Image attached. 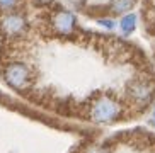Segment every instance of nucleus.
Wrapping results in <instances>:
<instances>
[{
  "mask_svg": "<svg viewBox=\"0 0 155 153\" xmlns=\"http://www.w3.org/2000/svg\"><path fill=\"white\" fill-rule=\"evenodd\" d=\"M124 104L121 99L111 94L94 95L87 104V117L89 121L99 126H109L118 122L124 116Z\"/></svg>",
  "mask_w": 155,
  "mask_h": 153,
  "instance_id": "f257e3e1",
  "label": "nucleus"
},
{
  "mask_svg": "<svg viewBox=\"0 0 155 153\" xmlns=\"http://www.w3.org/2000/svg\"><path fill=\"white\" fill-rule=\"evenodd\" d=\"M2 78L15 92H24L32 85V68L26 61L12 60L7 61L2 68Z\"/></svg>",
  "mask_w": 155,
  "mask_h": 153,
  "instance_id": "f03ea898",
  "label": "nucleus"
},
{
  "mask_svg": "<svg viewBox=\"0 0 155 153\" xmlns=\"http://www.w3.org/2000/svg\"><path fill=\"white\" fill-rule=\"evenodd\" d=\"M48 26L56 36L61 37H70L77 32V15L75 12L63 5H53V9L50 10L48 15Z\"/></svg>",
  "mask_w": 155,
  "mask_h": 153,
  "instance_id": "7ed1b4c3",
  "label": "nucleus"
},
{
  "mask_svg": "<svg viewBox=\"0 0 155 153\" xmlns=\"http://www.w3.org/2000/svg\"><path fill=\"white\" fill-rule=\"evenodd\" d=\"M29 31V19L22 10H12V12L0 14V34L9 41L21 39Z\"/></svg>",
  "mask_w": 155,
  "mask_h": 153,
  "instance_id": "20e7f679",
  "label": "nucleus"
},
{
  "mask_svg": "<svg viewBox=\"0 0 155 153\" xmlns=\"http://www.w3.org/2000/svg\"><path fill=\"white\" fill-rule=\"evenodd\" d=\"M126 99L133 107L147 109L155 99V83L145 78H135L126 85Z\"/></svg>",
  "mask_w": 155,
  "mask_h": 153,
  "instance_id": "39448f33",
  "label": "nucleus"
},
{
  "mask_svg": "<svg viewBox=\"0 0 155 153\" xmlns=\"http://www.w3.org/2000/svg\"><path fill=\"white\" fill-rule=\"evenodd\" d=\"M138 27V15L135 12H128L121 15L118 21V31L123 37H130Z\"/></svg>",
  "mask_w": 155,
  "mask_h": 153,
  "instance_id": "423d86ee",
  "label": "nucleus"
},
{
  "mask_svg": "<svg viewBox=\"0 0 155 153\" xmlns=\"http://www.w3.org/2000/svg\"><path fill=\"white\" fill-rule=\"evenodd\" d=\"M137 5V0H109L107 2V12L111 15H124V14L131 12Z\"/></svg>",
  "mask_w": 155,
  "mask_h": 153,
  "instance_id": "0eeeda50",
  "label": "nucleus"
},
{
  "mask_svg": "<svg viewBox=\"0 0 155 153\" xmlns=\"http://www.w3.org/2000/svg\"><path fill=\"white\" fill-rule=\"evenodd\" d=\"M22 4H24V0H0V14L19 10L22 7Z\"/></svg>",
  "mask_w": 155,
  "mask_h": 153,
  "instance_id": "6e6552de",
  "label": "nucleus"
},
{
  "mask_svg": "<svg viewBox=\"0 0 155 153\" xmlns=\"http://www.w3.org/2000/svg\"><path fill=\"white\" fill-rule=\"evenodd\" d=\"M96 22H97V26L102 27L104 31H116V29H118V22L114 21V17H99Z\"/></svg>",
  "mask_w": 155,
  "mask_h": 153,
  "instance_id": "1a4fd4ad",
  "label": "nucleus"
},
{
  "mask_svg": "<svg viewBox=\"0 0 155 153\" xmlns=\"http://www.w3.org/2000/svg\"><path fill=\"white\" fill-rule=\"evenodd\" d=\"M82 153H113L109 146L106 145H101V143H94V145H89Z\"/></svg>",
  "mask_w": 155,
  "mask_h": 153,
  "instance_id": "9d476101",
  "label": "nucleus"
},
{
  "mask_svg": "<svg viewBox=\"0 0 155 153\" xmlns=\"http://www.w3.org/2000/svg\"><path fill=\"white\" fill-rule=\"evenodd\" d=\"M32 4L36 5V7L46 9V7H53L55 5V0H32Z\"/></svg>",
  "mask_w": 155,
  "mask_h": 153,
  "instance_id": "9b49d317",
  "label": "nucleus"
},
{
  "mask_svg": "<svg viewBox=\"0 0 155 153\" xmlns=\"http://www.w3.org/2000/svg\"><path fill=\"white\" fill-rule=\"evenodd\" d=\"M70 4L73 5V9L80 10V9H84V7L87 5V0H70Z\"/></svg>",
  "mask_w": 155,
  "mask_h": 153,
  "instance_id": "f8f14e48",
  "label": "nucleus"
},
{
  "mask_svg": "<svg viewBox=\"0 0 155 153\" xmlns=\"http://www.w3.org/2000/svg\"><path fill=\"white\" fill-rule=\"evenodd\" d=\"M150 124L155 128V107L152 109V114H150Z\"/></svg>",
  "mask_w": 155,
  "mask_h": 153,
  "instance_id": "ddd939ff",
  "label": "nucleus"
}]
</instances>
